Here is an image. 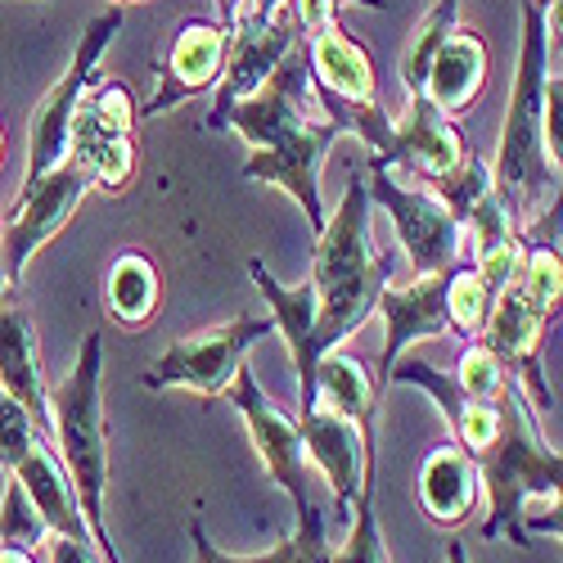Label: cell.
<instances>
[{"instance_id": "1", "label": "cell", "mask_w": 563, "mask_h": 563, "mask_svg": "<svg viewBox=\"0 0 563 563\" xmlns=\"http://www.w3.org/2000/svg\"><path fill=\"white\" fill-rule=\"evenodd\" d=\"M307 96H311V64H307V51H298V41H294L285 59L266 73V81L225 109L221 131H234L249 140L253 154L244 163V176L279 185L302 208L316 234L324 225L320 172L334 150V140L347 131L334 118L307 122Z\"/></svg>"}, {"instance_id": "2", "label": "cell", "mask_w": 563, "mask_h": 563, "mask_svg": "<svg viewBox=\"0 0 563 563\" xmlns=\"http://www.w3.org/2000/svg\"><path fill=\"white\" fill-rule=\"evenodd\" d=\"M397 257L369 244V190L365 176L352 172L347 190L334 212H324L316 230V262H311V294H316V356L352 339L374 316L379 289L393 279Z\"/></svg>"}, {"instance_id": "3", "label": "cell", "mask_w": 563, "mask_h": 563, "mask_svg": "<svg viewBox=\"0 0 563 563\" xmlns=\"http://www.w3.org/2000/svg\"><path fill=\"white\" fill-rule=\"evenodd\" d=\"M545 77H550V5L545 0H523V45H519V64H514L500 145L492 158L496 195L519 230L559 199V172L550 167L541 145Z\"/></svg>"}, {"instance_id": "4", "label": "cell", "mask_w": 563, "mask_h": 563, "mask_svg": "<svg viewBox=\"0 0 563 563\" xmlns=\"http://www.w3.org/2000/svg\"><path fill=\"white\" fill-rule=\"evenodd\" d=\"M474 460H478V483L487 487V523H483V537L487 541L509 537L514 545H528L523 509H528L532 496L559 505L563 460L545 442V433L537 424V406L519 388V379L505 384L496 438Z\"/></svg>"}, {"instance_id": "5", "label": "cell", "mask_w": 563, "mask_h": 563, "mask_svg": "<svg viewBox=\"0 0 563 563\" xmlns=\"http://www.w3.org/2000/svg\"><path fill=\"white\" fill-rule=\"evenodd\" d=\"M51 433L55 451L73 478L81 519L100 545V559H122L104 528V487H109V429H104V339L86 334L73 369L51 393Z\"/></svg>"}, {"instance_id": "6", "label": "cell", "mask_w": 563, "mask_h": 563, "mask_svg": "<svg viewBox=\"0 0 563 563\" xmlns=\"http://www.w3.org/2000/svg\"><path fill=\"white\" fill-rule=\"evenodd\" d=\"M225 397H230L234 415L244 419L249 442L257 446V460L266 468V478L294 500V519H298L294 537H285L279 545H271L266 554H253V559H271V563H289V559L320 563V559H334L330 537H324V514L311 500V460H307V446H302V433H298V419L289 410H279L262 393V384L253 379L249 365H240V374L230 379Z\"/></svg>"}, {"instance_id": "7", "label": "cell", "mask_w": 563, "mask_h": 563, "mask_svg": "<svg viewBox=\"0 0 563 563\" xmlns=\"http://www.w3.org/2000/svg\"><path fill=\"white\" fill-rule=\"evenodd\" d=\"M135 100L131 86L118 77H90L81 90L73 126H68V158L90 176V185L104 195H122L135 180L140 145H135Z\"/></svg>"}, {"instance_id": "8", "label": "cell", "mask_w": 563, "mask_h": 563, "mask_svg": "<svg viewBox=\"0 0 563 563\" xmlns=\"http://www.w3.org/2000/svg\"><path fill=\"white\" fill-rule=\"evenodd\" d=\"M275 334V320L266 316H240V320H225L217 330L190 334V339H176L150 369H145V384L150 393H199V397H225L230 379L240 374L244 356Z\"/></svg>"}, {"instance_id": "9", "label": "cell", "mask_w": 563, "mask_h": 563, "mask_svg": "<svg viewBox=\"0 0 563 563\" xmlns=\"http://www.w3.org/2000/svg\"><path fill=\"white\" fill-rule=\"evenodd\" d=\"M86 190H96V185H90V176L73 158L55 163L36 180H23V195H19L14 212L5 217V225H0V271H5L10 289L23 285L27 262L73 221Z\"/></svg>"}, {"instance_id": "10", "label": "cell", "mask_w": 563, "mask_h": 563, "mask_svg": "<svg viewBox=\"0 0 563 563\" xmlns=\"http://www.w3.org/2000/svg\"><path fill=\"white\" fill-rule=\"evenodd\" d=\"M369 167H374V176L365 180L369 208H384L393 217L397 244L410 257L415 275L451 271L460 257V240H464V225L455 221V212L429 185H401L388 163H369Z\"/></svg>"}, {"instance_id": "11", "label": "cell", "mask_w": 563, "mask_h": 563, "mask_svg": "<svg viewBox=\"0 0 563 563\" xmlns=\"http://www.w3.org/2000/svg\"><path fill=\"white\" fill-rule=\"evenodd\" d=\"M118 32H122V10L118 5H113V14H100V19L86 23L64 77L51 86V96L36 104V113L27 122V176L23 180H36L41 172H51L55 163L68 158V126H73L77 100H81V90L90 86V77L100 73L104 51L113 45Z\"/></svg>"}, {"instance_id": "12", "label": "cell", "mask_w": 563, "mask_h": 563, "mask_svg": "<svg viewBox=\"0 0 563 563\" xmlns=\"http://www.w3.org/2000/svg\"><path fill=\"white\" fill-rule=\"evenodd\" d=\"M559 324V316H550L541 302H532L523 294V285L509 275V285L496 294L487 324H483V343L505 361V369L519 379V388L532 397L537 410L554 406V393L545 384V369H541V347H545V330Z\"/></svg>"}, {"instance_id": "13", "label": "cell", "mask_w": 563, "mask_h": 563, "mask_svg": "<svg viewBox=\"0 0 563 563\" xmlns=\"http://www.w3.org/2000/svg\"><path fill=\"white\" fill-rule=\"evenodd\" d=\"M298 41V23L289 10H279L275 19H257L249 10H240V19L230 23V45H225V68L221 81L212 90V113H208V131H221V118L234 100H244L249 90H257L266 81V73L285 59V51Z\"/></svg>"}, {"instance_id": "14", "label": "cell", "mask_w": 563, "mask_h": 563, "mask_svg": "<svg viewBox=\"0 0 563 563\" xmlns=\"http://www.w3.org/2000/svg\"><path fill=\"white\" fill-rule=\"evenodd\" d=\"M294 419H298L307 460L324 474V483L334 487L339 523H347L352 496L361 487H369V446H374V438L356 424V419H347V415H339L330 406H307Z\"/></svg>"}, {"instance_id": "15", "label": "cell", "mask_w": 563, "mask_h": 563, "mask_svg": "<svg viewBox=\"0 0 563 563\" xmlns=\"http://www.w3.org/2000/svg\"><path fill=\"white\" fill-rule=\"evenodd\" d=\"M225 45H230V27L221 19H190L180 23L172 36V51L163 59V81L154 90V100L145 109H135L140 118H163L172 109H180L185 100L217 90L221 68H225Z\"/></svg>"}, {"instance_id": "16", "label": "cell", "mask_w": 563, "mask_h": 563, "mask_svg": "<svg viewBox=\"0 0 563 563\" xmlns=\"http://www.w3.org/2000/svg\"><path fill=\"white\" fill-rule=\"evenodd\" d=\"M374 311H384L388 324V343L379 356V379H374V393L388 388V369L401 352H410V343H424V339H442L451 324H446V271H429V275H415L410 285H388L379 289V302Z\"/></svg>"}, {"instance_id": "17", "label": "cell", "mask_w": 563, "mask_h": 563, "mask_svg": "<svg viewBox=\"0 0 563 563\" xmlns=\"http://www.w3.org/2000/svg\"><path fill=\"white\" fill-rule=\"evenodd\" d=\"M468 154L460 126L451 122V113H442L424 90L419 96H406V118L393 122V145L384 158L369 163H388V167H406L419 180H433L442 172H451L460 158Z\"/></svg>"}, {"instance_id": "18", "label": "cell", "mask_w": 563, "mask_h": 563, "mask_svg": "<svg viewBox=\"0 0 563 563\" xmlns=\"http://www.w3.org/2000/svg\"><path fill=\"white\" fill-rule=\"evenodd\" d=\"M0 388H5L19 406L41 424L51 438V393H45V365H41V343L32 330V316L0 298Z\"/></svg>"}, {"instance_id": "19", "label": "cell", "mask_w": 563, "mask_h": 563, "mask_svg": "<svg viewBox=\"0 0 563 563\" xmlns=\"http://www.w3.org/2000/svg\"><path fill=\"white\" fill-rule=\"evenodd\" d=\"M249 279L257 285V294L266 298L271 307V320H275V334L289 343V356L298 365V388H302V410L311 406V374H316V294H311V279L302 285H279V279L266 271L262 257H249Z\"/></svg>"}, {"instance_id": "20", "label": "cell", "mask_w": 563, "mask_h": 563, "mask_svg": "<svg viewBox=\"0 0 563 563\" xmlns=\"http://www.w3.org/2000/svg\"><path fill=\"white\" fill-rule=\"evenodd\" d=\"M5 474H14L23 483V492L32 496L36 514L45 519V532H64V537H77V541H96L81 519V505H77V492H73V478L59 460V451H51V438L32 442Z\"/></svg>"}, {"instance_id": "21", "label": "cell", "mask_w": 563, "mask_h": 563, "mask_svg": "<svg viewBox=\"0 0 563 563\" xmlns=\"http://www.w3.org/2000/svg\"><path fill=\"white\" fill-rule=\"evenodd\" d=\"M483 496L478 483V460L468 455L455 438L446 446H433L424 468H419V505L438 528H460L464 519H474Z\"/></svg>"}, {"instance_id": "22", "label": "cell", "mask_w": 563, "mask_h": 563, "mask_svg": "<svg viewBox=\"0 0 563 563\" xmlns=\"http://www.w3.org/2000/svg\"><path fill=\"white\" fill-rule=\"evenodd\" d=\"M487 73H492V59H487V41L478 32H464L455 27L446 41H442V51L433 55V68H429V81H424V96L460 118L478 104V96L487 90Z\"/></svg>"}, {"instance_id": "23", "label": "cell", "mask_w": 563, "mask_h": 563, "mask_svg": "<svg viewBox=\"0 0 563 563\" xmlns=\"http://www.w3.org/2000/svg\"><path fill=\"white\" fill-rule=\"evenodd\" d=\"M307 64H311V81L334 90L343 100H379V77H374L369 51L343 32V23L320 27L316 36H307Z\"/></svg>"}, {"instance_id": "24", "label": "cell", "mask_w": 563, "mask_h": 563, "mask_svg": "<svg viewBox=\"0 0 563 563\" xmlns=\"http://www.w3.org/2000/svg\"><path fill=\"white\" fill-rule=\"evenodd\" d=\"M104 307L118 324L126 330H140V324H150L163 307V271L150 253L140 249H122L109 271H104Z\"/></svg>"}, {"instance_id": "25", "label": "cell", "mask_w": 563, "mask_h": 563, "mask_svg": "<svg viewBox=\"0 0 563 563\" xmlns=\"http://www.w3.org/2000/svg\"><path fill=\"white\" fill-rule=\"evenodd\" d=\"M374 384L369 374L356 356L330 347L320 361H316V374H311V406H330L347 419H356V424L374 438Z\"/></svg>"}, {"instance_id": "26", "label": "cell", "mask_w": 563, "mask_h": 563, "mask_svg": "<svg viewBox=\"0 0 563 563\" xmlns=\"http://www.w3.org/2000/svg\"><path fill=\"white\" fill-rule=\"evenodd\" d=\"M460 27V0H438L429 10V19L419 23V32L410 36L406 55H401V81H406V96H419L429 81V68H433V55L442 51V41Z\"/></svg>"}, {"instance_id": "27", "label": "cell", "mask_w": 563, "mask_h": 563, "mask_svg": "<svg viewBox=\"0 0 563 563\" xmlns=\"http://www.w3.org/2000/svg\"><path fill=\"white\" fill-rule=\"evenodd\" d=\"M41 537H45V519L36 514L23 483L10 474L5 496H0V559H19V563L36 559Z\"/></svg>"}, {"instance_id": "28", "label": "cell", "mask_w": 563, "mask_h": 563, "mask_svg": "<svg viewBox=\"0 0 563 563\" xmlns=\"http://www.w3.org/2000/svg\"><path fill=\"white\" fill-rule=\"evenodd\" d=\"M492 302H496V294L483 285V275L474 266H451L446 271V324L460 339L483 334Z\"/></svg>"}, {"instance_id": "29", "label": "cell", "mask_w": 563, "mask_h": 563, "mask_svg": "<svg viewBox=\"0 0 563 563\" xmlns=\"http://www.w3.org/2000/svg\"><path fill=\"white\" fill-rule=\"evenodd\" d=\"M451 379L460 384V393H468V397H500L505 393V384L514 379V374L505 369V361L483 343V339H474L464 352H460V365H455V374Z\"/></svg>"}, {"instance_id": "30", "label": "cell", "mask_w": 563, "mask_h": 563, "mask_svg": "<svg viewBox=\"0 0 563 563\" xmlns=\"http://www.w3.org/2000/svg\"><path fill=\"white\" fill-rule=\"evenodd\" d=\"M352 532H347V541L334 550V559H393L388 554V545H384V537H379V519H374V492L369 487H361L356 496H352Z\"/></svg>"}, {"instance_id": "31", "label": "cell", "mask_w": 563, "mask_h": 563, "mask_svg": "<svg viewBox=\"0 0 563 563\" xmlns=\"http://www.w3.org/2000/svg\"><path fill=\"white\" fill-rule=\"evenodd\" d=\"M41 424L27 415V406H19L5 388H0V468H10L32 442H41Z\"/></svg>"}, {"instance_id": "32", "label": "cell", "mask_w": 563, "mask_h": 563, "mask_svg": "<svg viewBox=\"0 0 563 563\" xmlns=\"http://www.w3.org/2000/svg\"><path fill=\"white\" fill-rule=\"evenodd\" d=\"M541 145H545V158L550 167L559 172V158H563V77H545V109H541Z\"/></svg>"}, {"instance_id": "33", "label": "cell", "mask_w": 563, "mask_h": 563, "mask_svg": "<svg viewBox=\"0 0 563 563\" xmlns=\"http://www.w3.org/2000/svg\"><path fill=\"white\" fill-rule=\"evenodd\" d=\"M279 10H289V0H249V14L257 19H275Z\"/></svg>"}, {"instance_id": "34", "label": "cell", "mask_w": 563, "mask_h": 563, "mask_svg": "<svg viewBox=\"0 0 563 563\" xmlns=\"http://www.w3.org/2000/svg\"><path fill=\"white\" fill-rule=\"evenodd\" d=\"M212 5H217V19L230 27L234 19H240V10H244V0H212Z\"/></svg>"}, {"instance_id": "35", "label": "cell", "mask_w": 563, "mask_h": 563, "mask_svg": "<svg viewBox=\"0 0 563 563\" xmlns=\"http://www.w3.org/2000/svg\"><path fill=\"white\" fill-rule=\"evenodd\" d=\"M343 5H365V10H388V0H339V10Z\"/></svg>"}, {"instance_id": "36", "label": "cell", "mask_w": 563, "mask_h": 563, "mask_svg": "<svg viewBox=\"0 0 563 563\" xmlns=\"http://www.w3.org/2000/svg\"><path fill=\"white\" fill-rule=\"evenodd\" d=\"M109 5H118V10H126V5H150V0H109Z\"/></svg>"}, {"instance_id": "37", "label": "cell", "mask_w": 563, "mask_h": 563, "mask_svg": "<svg viewBox=\"0 0 563 563\" xmlns=\"http://www.w3.org/2000/svg\"><path fill=\"white\" fill-rule=\"evenodd\" d=\"M10 294V285H5V271H0V298H5Z\"/></svg>"}, {"instance_id": "38", "label": "cell", "mask_w": 563, "mask_h": 563, "mask_svg": "<svg viewBox=\"0 0 563 563\" xmlns=\"http://www.w3.org/2000/svg\"><path fill=\"white\" fill-rule=\"evenodd\" d=\"M0 154H5V131H0Z\"/></svg>"}, {"instance_id": "39", "label": "cell", "mask_w": 563, "mask_h": 563, "mask_svg": "<svg viewBox=\"0 0 563 563\" xmlns=\"http://www.w3.org/2000/svg\"><path fill=\"white\" fill-rule=\"evenodd\" d=\"M545 5H550V10H559V0H545Z\"/></svg>"}]
</instances>
